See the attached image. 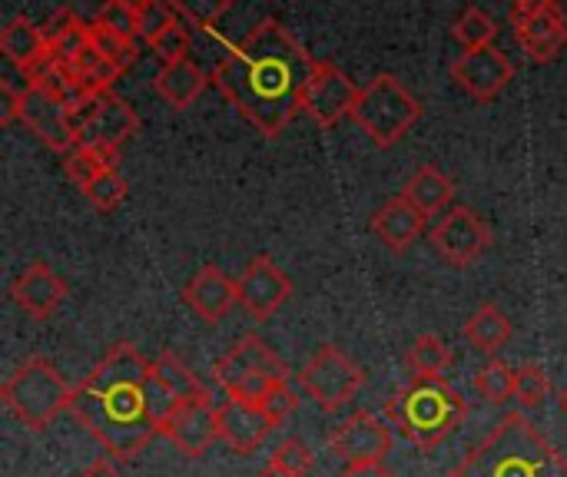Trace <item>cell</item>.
Segmentation results:
<instances>
[{"instance_id":"obj_1","label":"cell","mask_w":567,"mask_h":477,"mask_svg":"<svg viewBox=\"0 0 567 477\" xmlns=\"http://www.w3.org/2000/svg\"><path fill=\"white\" fill-rule=\"evenodd\" d=\"M179 398L156 379L130 342H116L73 388V418L106 448L110 458H136L173 415Z\"/></svg>"},{"instance_id":"obj_2","label":"cell","mask_w":567,"mask_h":477,"mask_svg":"<svg viewBox=\"0 0 567 477\" xmlns=\"http://www.w3.org/2000/svg\"><path fill=\"white\" fill-rule=\"evenodd\" d=\"M316 63L279 20L266 17L216 63L209 80L266 139H276L302 113Z\"/></svg>"},{"instance_id":"obj_3","label":"cell","mask_w":567,"mask_h":477,"mask_svg":"<svg viewBox=\"0 0 567 477\" xmlns=\"http://www.w3.org/2000/svg\"><path fill=\"white\" fill-rule=\"evenodd\" d=\"M449 477H567V458L522 412H512Z\"/></svg>"},{"instance_id":"obj_4","label":"cell","mask_w":567,"mask_h":477,"mask_svg":"<svg viewBox=\"0 0 567 477\" xmlns=\"http://www.w3.org/2000/svg\"><path fill=\"white\" fill-rule=\"evenodd\" d=\"M468 405L445 379H412L385 402L389 425L422 452H435L465 422Z\"/></svg>"},{"instance_id":"obj_5","label":"cell","mask_w":567,"mask_h":477,"mask_svg":"<svg viewBox=\"0 0 567 477\" xmlns=\"http://www.w3.org/2000/svg\"><path fill=\"white\" fill-rule=\"evenodd\" d=\"M0 402L27 432H47L56 415L73 408V385L50 359H27L0 385Z\"/></svg>"},{"instance_id":"obj_6","label":"cell","mask_w":567,"mask_h":477,"mask_svg":"<svg viewBox=\"0 0 567 477\" xmlns=\"http://www.w3.org/2000/svg\"><path fill=\"white\" fill-rule=\"evenodd\" d=\"M419 116H422L419 100L392 73L372 76V83L359 90V100L352 110V120L379 149L395 146L419 123Z\"/></svg>"},{"instance_id":"obj_7","label":"cell","mask_w":567,"mask_h":477,"mask_svg":"<svg viewBox=\"0 0 567 477\" xmlns=\"http://www.w3.org/2000/svg\"><path fill=\"white\" fill-rule=\"evenodd\" d=\"M213 379L219 382V388L236 398V402H262V395L286 382L289 372L282 365V359L259 339V335H243L213 369Z\"/></svg>"},{"instance_id":"obj_8","label":"cell","mask_w":567,"mask_h":477,"mask_svg":"<svg viewBox=\"0 0 567 477\" xmlns=\"http://www.w3.org/2000/svg\"><path fill=\"white\" fill-rule=\"evenodd\" d=\"M299 385L316 402V408L339 412L359 395V388L365 385V372L339 345H319L302 365Z\"/></svg>"},{"instance_id":"obj_9","label":"cell","mask_w":567,"mask_h":477,"mask_svg":"<svg viewBox=\"0 0 567 477\" xmlns=\"http://www.w3.org/2000/svg\"><path fill=\"white\" fill-rule=\"evenodd\" d=\"M70 123L76 133V143L83 146H106L120 149L136 129L140 120L126 100L116 93H83L70 103Z\"/></svg>"},{"instance_id":"obj_10","label":"cell","mask_w":567,"mask_h":477,"mask_svg":"<svg viewBox=\"0 0 567 477\" xmlns=\"http://www.w3.org/2000/svg\"><path fill=\"white\" fill-rule=\"evenodd\" d=\"M429 236H432L435 252L458 269H468L472 262H478L492 246V229L472 206H452L432 226Z\"/></svg>"},{"instance_id":"obj_11","label":"cell","mask_w":567,"mask_h":477,"mask_svg":"<svg viewBox=\"0 0 567 477\" xmlns=\"http://www.w3.org/2000/svg\"><path fill=\"white\" fill-rule=\"evenodd\" d=\"M359 90L346 70H339L336 63L329 60H319L309 83H306V93H302V113L319 123L322 129H332L339 120L352 116L355 110V100H359Z\"/></svg>"},{"instance_id":"obj_12","label":"cell","mask_w":567,"mask_h":477,"mask_svg":"<svg viewBox=\"0 0 567 477\" xmlns=\"http://www.w3.org/2000/svg\"><path fill=\"white\" fill-rule=\"evenodd\" d=\"M159 435L183 455V458H203L219 442V408H213L209 395L179 402L173 415L163 422Z\"/></svg>"},{"instance_id":"obj_13","label":"cell","mask_w":567,"mask_h":477,"mask_svg":"<svg viewBox=\"0 0 567 477\" xmlns=\"http://www.w3.org/2000/svg\"><path fill=\"white\" fill-rule=\"evenodd\" d=\"M515 76V63L495 46H478V50H465L455 63H452V80L478 103H492Z\"/></svg>"},{"instance_id":"obj_14","label":"cell","mask_w":567,"mask_h":477,"mask_svg":"<svg viewBox=\"0 0 567 477\" xmlns=\"http://www.w3.org/2000/svg\"><path fill=\"white\" fill-rule=\"evenodd\" d=\"M236 289H239V305L256 319V322H266L272 319L292 295V279L269 259V256H256L243 276L236 279Z\"/></svg>"},{"instance_id":"obj_15","label":"cell","mask_w":567,"mask_h":477,"mask_svg":"<svg viewBox=\"0 0 567 477\" xmlns=\"http://www.w3.org/2000/svg\"><path fill=\"white\" fill-rule=\"evenodd\" d=\"M329 452L342 462H385L392 452V432L389 425L372 412H355L329 435Z\"/></svg>"},{"instance_id":"obj_16","label":"cell","mask_w":567,"mask_h":477,"mask_svg":"<svg viewBox=\"0 0 567 477\" xmlns=\"http://www.w3.org/2000/svg\"><path fill=\"white\" fill-rule=\"evenodd\" d=\"M20 123L50 149L70 153L76 146V133L70 123V106L56 96H50L43 86L33 83V90L20 103Z\"/></svg>"},{"instance_id":"obj_17","label":"cell","mask_w":567,"mask_h":477,"mask_svg":"<svg viewBox=\"0 0 567 477\" xmlns=\"http://www.w3.org/2000/svg\"><path fill=\"white\" fill-rule=\"evenodd\" d=\"M512 23H515V40L532 63H551L567 46V17L558 0Z\"/></svg>"},{"instance_id":"obj_18","label":"cell","mask_w":567,"mask_h":477,"mask_svg":"<svg viewBox=\"0 0 567 477\" xmlns=\"http://www.w3.org/2000/svg\"><path fill=\"white\" fill-rule=\"evenodd\" d=\"M10 295H13L17 309H20L27 319L43 322V319H50V315L63 305V299H66V282H63L47 262H33V266H27V269L13 279Z\"/></svg>"},{"instance_id":"obj_19","label":"cell","mask_w":567,"mask_h":477,"mask_svg":"<svg viewBox=\"0 0 567 477\" xmlns=\"http://www.w3.org/2000/svg\"><path fill=\"white\" fill-rule=\"evenodd\" d=\"M425 219H429V216L419 212V209L399 193V196L385 199V203L372 212V232H375V239H379L389 252L402 256V252H409V249L422 239Z\"/></svg>"},{"instance_id":"obj_20","label":"cell","mask_w":567,"mask_h":477,"mask_svg":"<svg viewBox=\"0 0 567 477\" xmlns=\"http://www.w3.org/2000/svg\"><path fill=\"white\" fill-rule=\"evenodd\" d=\"M183 302L189 312H196V319L216 325L239 302V289L236 279H229L219 266H203L183 289Z\"/></svg>"},{"instance_id":"obj_21","label":"cell","mask_w":567,"mask_h":477,"mask_svg":"<svg viewBox=\"0 0 567 477\" xmlns=\"http://www.w3.org/2000/svg\"><path fill=\"white\" fill-rule=\"evenodd\" d=\"M272 428L276 425L269 422V415L252 402L229 398L226 405H219V442H226L239 455L259 452Z\"/></svg>"},{"instance_id":"obj_22","label":"cell","mask_w":567,"mask_h":477,"mask_svg":"<svg viewBox=\"0 0 567 477\" xmlns=\"http://www.w3.org/2000/svg\"><path fill=\"white\" fill-rule=\"evenodd\" d=\"M0 53H3L7 63H13V66L33 73V70L50 56L43 27L30 23L27 17H13V20L0 30Z\"/></svg>"},{"instance_id":"obj_23","label":"cell","mask_w":567,"mask_h":477,"mask_svg":"<svg viewBox=\"0 0 567 477\" xmlns=\"http://www.w3.org/2000/svg\"><path fill=\"white\" fill-rule=\"evenodd\" d=\"M209 76L193 63V60H179L169 66H159L153 90L159 93V100H166L173 110H186L199 100V93L206 90Z\"/></svg>"},{"instance_id":"obj_24","label":"cell","mask_w":567,"mask_h":477,"mask_svg":"<svg viewBox=\"0 0 567 477\" xmlns=\"http://www.w3.org/2000/svg\"><path fill=\"white\" fill-rule=\"evenodd\" d=\"M402 196H405L419 212L432 216V212H442V209L452 206V199H455V183H452L439 166L425 163V166H419V169L409 176V183L402 186Z\"/></svg>"},{"instance_id":"obj_25","label":"cell","mask_w":567,"mask_h":477,"mask_svg":"<svg viewBox=\"0 0 567 477\" xmlns=\"http://www.w3.org/2000/svg\"><path fill=\"white\" fill-rule=\"evenodd\" d=\"M465 342L482 355H498L512 342V319L498 305H478L465 322Z\"/></svg>"},{"instance_id":"obj_26","label":"cell","mask_w":567,"mask_h":477,"mask_svg":"<svg viewBox=\"0 0 567 477\" xmlns=\"http://www.w3.org/2000/svg\"><path fill=\"white\" fill-rule=\"evenodd\" d=\"M120 156L116 149H106V146H83L76 143L70 153H63V173L73 186H90L103 169H116Z\"/></svg>"},{"instance_id":"obj_27","label":"cell","mask_w":567,"mask_h":477,"mask_svg":"<svg viewBox=\"0 0 567 477\" xmlns=\"http://www.w3.org/2000/svg\"><path fill=\"white\" fill-rule=\"evenodd\" d=\"M405 365L415 379H445L449 369L455 365V355L452 349L439 339V335H419L415 345L409 349L405 355Z\"/></svg>"},{"instance_id":"obj_28","label":"cell","mask_w":567,"mask_h":477,"mask_svg":"<svg viewBox=\"0 0 567 477\" xmlns=\"http://www.w3.org/2000/svg\"><path fill=\"white\" fill-rule=\"evenodd\" d=\"M153 372H156V379H159L179 402H193V398H203V395H206V388L199 385V379H196L173 352H163V355L153 362Z\"/></svg>"},{"instance_id":"obj_29","label":"cell","mask_w":567,"mask_h":477,"mask_svg":"<svg viewBox=\"0 0 567 477\" xmlns=\"http://www.w3.org/2000/svg\"><path fill=\"white\" fill-rule=\"evenodd\" d=\"M452 33H455V40H458L465 50H478V46L495 43L498 23H495V17H492L488 10H482V7H465L462 17L455 20Z\"/></svg>"},{"instance_id":"obj_30","label":"cell","mask_w":567,"mask_h":477,"mask_svg":"<svg viewBox=\"0 0 567 477\" xmlns=\"http://www.w3.org/2000/svg\"><path fill=\"white\" fill-rule=\"evenodd\" d=\"M515 375L518 369H508L505 362L492 359L488 365L478 369L475 375V392L488 402V405H505L515 398Z\"/></svg>"},{"instance_id":"obj_31","label":"cell","mask_w":567,"mask_h":477,"mask_svg":"<svg viewBox=\"0 0 567 477\" xmlns=\"http://www.w3.org/2000/svg\"><path fill=\"white\" fill-rule=\"evenodd\" d=\"M90 46H93L96 53H103L120 73H126V70L136 63V43H133V40H123V37H116V33H110V30L100 27V23H90Z\"/></svg>"},{"instance_id":"obj_32","label":"cell","mask_w":567,"mask_h":477,"mask_svg":"<svg viewBox=\"0 0 567 477\" xmlns=\"http://www.w3.org/2000/svg\"><path fill=\"white\" fill-rule=\"evenodd\" d=\"M80 193L90 199L93 209L113 212V209L126 199V179L120 176V169H103V173H100L90 186H83Z\"/></svg>"},{"instance_id":"obj_33","label":"cell","mask_w":567,"mask_h":477,"mask_svg":"<svg viewBox=\"0 0 567 477\" xmlns=\"http://www.w3.org/2000/svg\"><path fill=\"white\" fill-rule=\"evenodd\" d=\"M551 395V382L545 375V369L538 365H522L515 375V398L522 408H542Z\"/></svg>"},{"instance_id":"obj_34","label":"cell","mask_w":567,"mask_h":477,"mask_svg":"<svg viewBox=\"0 0 567 477\" xmlns=\"http://www.w3.org/2000/svg\"><path fill=\"white\" fill-rule=\"evenodd\" d=\"M169 7L186 23H193L199 30H213V23L233 7V0H169Z\"/></svg>"},{"instance_id":"obj_35","label":"cell","mask_w":567,"mask_h":477,"mask_svg":"<svg viewBox=\"0 0 567 477\" xmlns=\"http://www.w3.org/2000/svg\"><path fill=\"white\" fill-rule=\"evenodd\" d=\"M189 43H193V37H189V30L176 20L163 37H156L153 43H150V50H153V56L163 63V66H169V63H179V60H189Z\"/></svg>"},{"instance_id":"obj_36","label":"cell","mask_w":567,"mask_h":477,"mask_svg":"<svg viewBox=\"0 0 567 477\" xmlns=\"http://www.w3.org/2000/svg\"><path fill=\"white\" fill-rule=\"evenodd\" d=\"M96 23L106 27L110 33L123 37V40H133V43H136V37H140V17H136L133 10H126L120 0H106V3L100 7V13H96Z\"/></svg>"},{"instance_id":"obj_37","label":"cell","mask_w":567,"mask_h":477,"mask_svg":"<svg viewBox=\"0 0 567 477\" xmlns=\"http://www.w3.org/2000/svg\"><path fill=\"white\" fill-rule=\"evenodd\" d=\"M266 415H269V422L279 428L296 408H299V398L292 395V388H289V382H279V385H272L266 395H262V402H256Z\"/></svg>"},{"instance_id":"obj_38","label":"cell","mask_w":567,"mask_h":477,"mask_svg":"<svg viewBox=\"0 0 567 477\" xmlns=\"http://www.w3.org/2000/svg\"><path fill=\"white\" fill-rule=\"evenodd\" d=\"M272 465H279V468H286V471H292V475L306 477L309 475V468H312V452H309L299 438H286V442L276 445Z\"/></svg>"},{"instance_id":"obj_39","label":"cell","mask_w":567,"mask_h":477,"mask_svg":"<svg viewBox=\"0 0 567 477\" xmlns=\"http://www.w3.org/2000/svg\"><path fill=\"white\" fill-rule=\"evenodd\" d=\"M176 23V10L169 7V3H153V7H146L143 13H140V37L146 40V43H153L156 37H163L169 27Z\"/></svg>"},{"instance_id":"obj_40","label":"cell","mask_w":567,"mask_h":477,"mask_svg":"<svg viewBox=\"0 0 567 477\" xmlns=\"http://www.w3.org/2000/svg\"><path fill=\"white\" fill-rule=\"evenodd\" d=\"M73 23H80V17H76L73 10H66V7H63V10H56V13L47 20V27H43L47 46H53V43H56V40H60V37H63V33L73 27Z\"/></svg>"},{"instance_id":"obj_41","label":"cell","mask_w":567,"mask_h":477,"mask_svg":"<svg viewBox=\"0 0 567 477\" xmlns=\"http://www.w3.org/2000/svg\"><path fill=\"white\" fill-rule=\"evenodd\" d=\"M339 477H392V471L385 468V462H352V465H342Z\"/></svg>"},{"instance_id":"obj_42","label":"cell","mask_w":567,"mask_h":477,"mask_svg":"<svg viewBox=\"0 0 567 477\" xmlns=\"http://www.w3.org/2000/svg\"><path fill=\"white\" fill-rule=\"evenodd\" d=\"M512 3V20H522V17H532L535 10L548 7L551 0H508Z\"/></svg>"},{"instance_id":"obj_43","label":"cell","mask_w":567,"mask_h":477,"mask_svg":"<svg viewBox=\"0 0 567 477\" xmlns=\"http://www.w3.org/2000/svg\"><path fill=\"white\" fill-rule=\"evenodd\" d=\"M76 477H123L116 471V465L110 462V458H100V462H93L90 468H83Z\"/></svg>"},{"instance_id":"obj_44","label":"cell","mask_w":567,"mask_h":477,"mask_svg":"<svg viewBox=\"0 0 567 477\" xmlns=\"http://www.w3.org/2000/svg\"><path fill=\"white\" fill-rule=\"evenodd\" d=\"M256 477H299V475H292V471H286V468H279V465H272V462H269V465H266V468H262Z\"/></svg>"},{"instance_id":"obj_45","label":"cell","mask_w":567,"mask_h":477,"mask_svg":"<svg viewBox=\"0 0 567 477\" xmlns=\"http://www.w3.org/2000/svg\"><path fill=\"white\" fill-rule=\"evenodd\" d=\"M120 3H123V7H126V10H133V13H136V17H140V13H143V10H146V7H153V3H156V0H120Z\"/></svg>"},{"instance_id":"obj_46","label":"cell","mask_w":567,"mask_h":477,"mask_svg":"<svg viewBox=\"0 0 567 477\" xmlns=\"http://www.w3.org/2000/svg\"><path fill=\"white\" fill-rule=\"evenodd\" d=\"M558 405H561V412H565V415H567V385H565V388H561V395H558Z\"/></svg>"}]
</instances>
